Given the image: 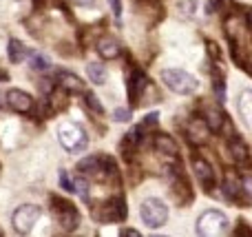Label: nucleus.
<instances>
[{"instance_id": "f257e3e1", "label": "nucleus", "mask_w": 252, "mask_h": 237, "mask_svg": "<svg viewBox=\"0 0 252 237\" xmlns=\"http://www.w3.org/2000/svg\"><path fill=\"white\" fill-rule=\"evenodd\" d=\"M161 82L173 93H179V96H192L199 89L197 78L184 69H164L161 71Z\"/></svg>"}, {"instance_id": "f03ea898", "label": "nucleus", "mask_w": 252, "mask_h": 237, "mask_svg": "<svg viewBox=\"0 0 252 237\" xmlns=\"http://www.w3.org/2000/svg\"><path fill=\"white\" fill-rule=\"evenodd\" d=\"M58 140L66 151H82L87 146L89 137L87 131L80 127L78 122H60L58 124Z\"/></svg>"}, {"instance_id": "7ed1b4c3", "label": "nucleus", "mask_w": 252, "mask_h": 237, "mask_svg": "<svg viewBox=\"0 0 252 237\" xmlns=\"http://www.w3.org/2000/svg\"><path fill=\"white\" fill-rule=\"evenodd\" d=\"M228 229H230L228 217L221 211H206L197 220V235H201V237L223 235V233H228Z\"/></svg>"}, {"instance_id": "20e7f679", "label": "nucleus", "mask_w": 252, "mask_h": 237, "mask_svg": "<svg viewBox=\"0 0 252 237\" xmlns=\"http://www.w3.org/2000/svg\"><path fill=\"white\" fill-rule=\"evenodd\" d=\"M139 217H142V222L146 226H151V229H159V226H164L166 220H168V208H166V204L161 202V200L148 198V200L142 202Z\"/></svg>"}, {"instance_id": "39448f33", "label": "nucleus", "mask_w": 252, "mask_h": 237, "mask_svg": "<svg viewBox=\"0 0 252 237\" xmlns=\"http://www.w3.org/2000/svg\"><path fill=\"white\" fill-rule=\"evenodd\" d=\"M40 217H42V211H40L38 206H33V204H25V206L16 208V213H13V217H11V224L18 233L27 235V233L33 231V226L38 224Z\"/></svg>"}, {"instance_id": "423d86ee", "label": "nucleus", "mask_w": 252, "mask_h": 237, "mask_svg": "<svg viewBox=\"0 0 252 237\" xmlns=\"http://www.w3.org/2000/svg\"><path fill=\"white\" fill-rule=\"evenodd\" d=\"M78 171L87 173V175H91V177H109V175L118 173L113 160L100 158V155H89V158H84L82 162L78 164Z\"/></svg>"}, {"instance_id": "0eeeda50", "label": "nucleus", "mask_w": 252, "mask_h": 237, "mask_svg": "<svg viewBox=\"0 0 252 237\" xmlns=\"http://www.w3.org/2000/svg\"><path fill=\"white\" fill-rule=\"evenodd\" d=\"M51 202H53V211H56L60 226L64 231H73L75 226L80 224V215H78V211H75V206L71 202H66V200L58 198V195L51 198Z\"/></svg>"}, {"instance_id": "6e6552de", "label": "nucleus", "mask_w": 252, "mask_h": 237, "mask_svg": "<svg viewBox=\"0 0 252 237\" xmlns=\"http://www.w3.org/2000/svg\"><path fill=\"white\" fill-rule=\"evenodd\" d=\"M192 171H195L197 180L201 182V186L210 193V191L215 189V184H217V177H215L213 167H210L204 158H192Z\"/></svg>"}, {"instance_id": "1a4fd4ad", "label": "nucleus", "mask_w": 252, "mask_h": 237, "mask_svg": "<svg viewBox=\"0 0 252 237\" xmlns=\"http://www.w3.org/2000/svg\"><path fill=\"white\" fill-rule=\"evenodd\" d=\"M4 100H7V104L11 106L13 111H18V113H29V111L33 109V98L27 91H20V89H9Z\"/></svg>"}, {"instance_id": "9d476101", "label": "nucleus", "mask_w": 252, "mask_h": 237, "mask_svg": "<svg viewBox=\"0 0 252 237\" xmlns=\"http://www.w3.org/2000/svg\"><path fill=\"white\" fill-rule=\"evenodd\" d=\"M210 133L213 131L208 129V124H206L204 118H192L186 127V137L192 142V144H204V142L210 137Z\"/></svg>"}, {"instance_id": "9b49d317", "label": "nucleus", "mask_w": 252, "mask_h": 237, "mask_svg": "<svg viewBox=\"0 0 252 237\" xmlns=\"http://www.w3.org/2000/svg\"><path fill=\"white\" fill-rule=\"evenodd\" d=\"M146 87H148L146 75H144L142 71H133V75H130V80H128V100H130L133 106L144 100V91H146Z\"/></svg>"}, {"instance_id": "f8f14e48", "label": "nucleus", "mask_w": 252, "mask_h": 237, "mask_svg": "<svg viewBox=\"0 0 252 237\" xmlns=\"http://www.w3.org/2000/svg\"><path fill=\"white\" fill-rule=\"evenodd\" d=\"M56 82H58V87H60L62 91H66V93H82L84 91L82 78H78V75L71 73V71H58Z\"/></svg>"}, {"instance_id": "ddd939ff", "label": "nucleus", "mask_w": 252, "mask_h": 237, "mask_svg": "<svg viewBox=\"0 0 252 237\" xmlns=\"http://www.w3.org/2000/svg\"><path fill=\"white\" fill-rule=\"evenodd\" d=\"M228 151H230V155H232V162L239 164V167H246V164L250 162V149L241 137H237V135L230 137V140H228Z\"/></svg>"}, {"instance_id": "4468645a", "label": "nucleus", "mask_w": 252, "mask_h": 237, "mask_svg": "<svg viewBox=\"0 0 252 237\" xmlns=\"http://www.w3.org/2000/svg\"><path fill=\"white\" fill-rule=\"evenodd\" d=\"M155 151L159 155H164V158H175L179 153V146L170 135L159 133V135H155Z\"/></svg>"}, {"instance_id": "2eb2a0df", "label": "nucleus", "mask_w": 252, "mask_h": 237, "mask_svg": "<svg viewBox=\"0 0 252 237\" xmlns=\"http://www.w3.org/2000/svg\"><path fill=\"white\" fill-rule=\"evenodd\" d=\"M126 215H128V211H126V202L122 198H113V200L106 202V206H104V217L106 220L120 222V220H124Z\"/></svg>"}, {"instance_id": "dca6fc26", "label": "nucleus", "mask_w": 252, "mask_h": 237, "mask_svg": "<svg viewBox=\"0 0 252 237\" xmlns=\"http://www.w3.org/2000/svg\"><path fill=\"white\" fill-rule=\"evenodd\" d=\"M204 120L213 133H219L223 129V124H226V115H223V111L219 109V106H206Z\"/></svg>"}, {"instance_id": "f3484780", "label": "nucleus", "mask_w": 252, "mask_h": 237, "mask_svg": "<svg viewBox=\"0 0 252 237\" xmlns=\"http://www.w3.org/2000/svg\"><path fill=\"white\" fill-rule=\"evenodd\" d=\"M97 53H100L104 60H115V58L122 53V47L115 38H102L97 42Z\"/></svg>"}, {"instance_id": "a211bd4d", "label": "nucleus", "mask_w": 252, "mask_h": 237, "mask_svg": "<svg viewBox=\"0 0 252 237\" xmlns=\"http://www.w3.org/2000/svg\"><path fill=\"white\" fill-rule=\"evenodd\" d=\"M239 115L248 127H252V89H246L239 96Z\"/></svg>"}, {"instance_id": "6ab92c4d", "label": "nucleus", "mask_w": 252, "mask_h": 237, "mask_svg": "<svg viewBox=\"0 0 252 237\" xmlns=\"http://www.w3.org/2000/svg\"><path fill=\"white\" fill-rule=\"evenodd\" d=\"M87 75L93 84H104L106 80V69L100 65V62H89L87 65Z\"/></svg>"}, {"instance_id": "aec40b11", "label": "nucleus", "mask_w": 252, "mask_h": 237, "mask_svg": "<svg viewBox=\"0 0 252 237\" xmlns=\"http://www.w3.org/2000/svg\"><path fill=\"white\" fill-rule=\"evenodd\" d=\"M7 53H9V60L13 62V65H18V62L25 60L27 51H25V44L20 42V40H9V47H7Z\"/></svg>"}, {"instance_id": "412c9836", "label": "nucleus", "mask_w": 252, "mask_h": 237, "mask_svg": "<svg viewBox=\"0 0 252 237\" xmlns=\"http://www.w3.org/2000/svg\"><path fill=\"white\" fill-rule=\"evenodd\" d=\"M223 191H226V198H228V200H235L237 195L241 193V182L235 180L232 175H228L226 182H223Z\"/></svg>"}, {"instance_id": "4be33fe9", "label": "nucleus", "mask_w": 252, "mask_h": 237, "mask_svg": "<svg viewBox=\"0 0 252 237\" xmlns=\"http://www.w3.org/2000/svg\"><path fill=\"white\" fill-rule=\"evenodd\" d=\"M29 62H31V69H33V71H47L49 67H51L47 58H44L42 53H38V51L31 53V60Z\"/></svg>"}, {"instance_id": "5701e85b", "label": "nucleus", "mask_w": 252, "mask_h": 237, "mask_svg": "<svg viewBox=\"0 0 252 237\" xmlns=\"http://www.w3.org/2000/svg\"><path fill=\"white\" fill-rule=\"evenodd\" d=\"M195 9H197L195 0H179V2H177V11L182 13L184 18H190L192 13H195Z\"/></svg>"}, {"instance_id": "b1692460", "label": "nucleus", "mask_w": 252, "mask_h": 237, "mask_svg": "<svg viewBox=\"0 0 252 237\" xmlns=\"http://www.w3.org/2000/svg\"><path fill=\"white\" fill-rule=\"evenodd\" d=\"M71 184H73V191H75V193H78L80 198L84 200V202H89V193H87V191H89V184H87V180H84V177H75Z\"/></svg>"}, {"instance_id": "393cba45", "label": "nucleus", "mask_w": 252, "mask_h": 237, "mask_svg": "<svg viewBox=\"0 0 252 237\" xmlns=\"http://www.w3.org/2000/svg\"><path fill=\"white\" fill-rule=\"evenodd\" d=\"M213 89H215V93H217V102L223 104V102H226V84H223V78H215Z\"/></svg>"}, {"instance_id": "a878e982", "label": "nucleus", "mask_w": 252, "mask_h": 237, "mask_svg": "<svg viewBox=\"0 0 252 237\" xmlns=\"http://www.w3.org/2000/svg\"><path fill=\"white\" fill-rule=\"evenodd\" d=\"M87 106H89V109H91V111H95L97 115H102V113H104V106L100 104V100H97V98L93 96V93H87Z\"/></svg>"}, {"instance_id": "bb28decb", "label": "nucleus", "mask_w": 252, "mask_h": 237, "mask_svg": "<svg viewBox=\"0 0 252 237\" xmlns=\"http://www.w3.org/2000/svg\"><path fill=\"white\" fill-rule=\"evenodd\" d=\"M113 118L118 120V122H130V118H133V113H130V109H124V106H120V109H115Z\"/></svg>"}, {"instance_id": "cd10ccee", "label": "nucleus", "mask_w": 252, "mask_h": 237, "mask_svg": "<svg viewBox=\"0 0 252 237\" xmlns=\"http://www.w3.org/2000/svg\"><path fill=\"white\" fill-rule=\"evenodd\" d=\"M139 133H142V127H133L128 131V135H126V144H130V146H135L139 142Z\"/></svg>"}, {"instance_id": "c85d7f7f", "label": "nucleus", "mask_w": 252, "mask_h": 237, "mask_svg": "<svg viewBox=\"0 0 252 237\" xmlns=\"http://www.w3.org/2000/svg\"><path fill=\"white\" fill-rule=\"evenodd\" d=\"M109 7L113 11V18L120 22V18H122V0H109Z\"/></svg>"}, {"instance_id": "c756f323", "label": "nucleus", "mask_w": 252, "mask_h": 237, "mask_svg": "<svg viewBox=\"0 0 252 237\" xmlns=\"http://www.w3.org/2000/svg\"><path fill=\"white\" fill-rule=\"evenodd\" d=\"M157 118H159V115L157 113H148L146 118H144V122H142V131H146V129H153L157 124Z\"/></svg>"}, {"instance_id": "7c9ffc66", "label": "nucleus", "mask_w": 252, "mask_h": 237, "mask_svg": "<svg viewBox=\"0 0 252 237\" xmlns=\"http://www.w3.org/2000/svg\"><path fill=\"white\" fill-rule=\"evenodd\" d=\"M241 193H246L252 200V177H248V175L244 177V182H241Z\"/></svg>"}, {"instance_id": "2f4dec72", "label": "nucleus", "mask_w": 252, "mask_h": 237, "mask_svg": "<svg viewBox=\"0 0 252 237\" xmlns=\"http://www.w3.org/2000/svg\"><path fill=\"white\" fill-rule=\"evenodd\" d=\"M60 186L64 191H73V184H71L69 177H66V171H60Z\"/></svg>"}, {"instance_id": "473e14b6", "label": "nucleus", "mask_w": 252, "mask_h": 237, "mask_svg": "<svg viewBox=\"0 0 252 237\" xmlns=\"http://www.w3.org/2000/svg\"><path fill=\"white\" fill-rule=\"evenodd\" d=\"M73 4H80V7H91V4H95V0H71Z\"/></svg>"}, {"instance_id": "72a5a7b5", "label": "nucleus", "mask_w": 252, "mask_h": 237, "mask_svg": "<svg viewBox=\"0 0 252 237\" xmlns=\"http://www.w3.org/2000/svg\"><path fill=\"white\" fill-rule=\"evenodd\" d=\"M208 51H210V56H215V58L219 56V49H217V44H215V42H210V40H208Z\"/></svg>"}, {"instance_id": "f704fd0d", "label": "nucleus", "mask_w": 252, "mask_h": 237, "mask_svg": "<svg viewBox=\"0 0 252 237\" xmlns=\"http://www.w3.org/2000/svg\"><path fill=\"white\" fill-rule=\"evenodd\" d=\"M122 235H124V237H126V235H128V237H139V233H137V231H133V229H124Z\"/></svg>"}, {"instance_id": "c9c22d12", "label": "nucleus", "mask_w": 252, "mask_h": 237, "mask_svg": "<svg viewBox=\"0 0 252 237\" xmlns=\"http://www.w3.org/2000/svg\"><path fill=\"white\" fill-rule=\"evenodd\" d=\"M237 235H252V231H248V229H237Z\"/></svg>"}, {"instance_id": "e433bc0d", "label": "nucleus", "mask_w": 252, "mask_h": 237, "mask_svg": "<svg viewBox=\"0 0 252 237\" xmlns=\"http://www.w3.org/2000/svg\"><path fill=\"white\" fill-rule=\"evenodd\" d=\"M246 20H248V25L252 27V9H248V11H246Z\"/></svg>"}]
</instances>
